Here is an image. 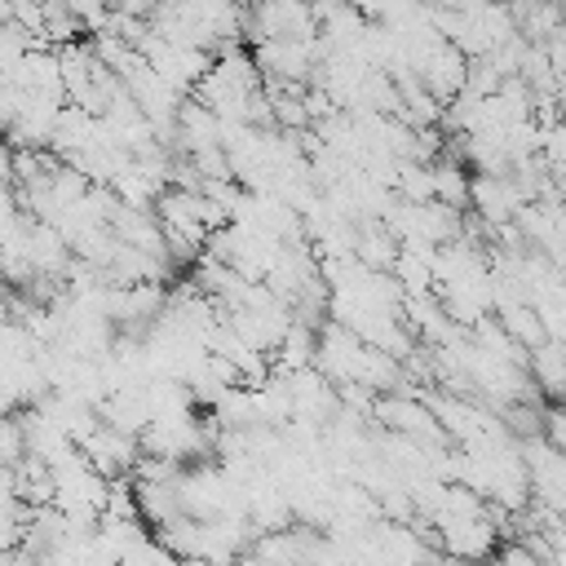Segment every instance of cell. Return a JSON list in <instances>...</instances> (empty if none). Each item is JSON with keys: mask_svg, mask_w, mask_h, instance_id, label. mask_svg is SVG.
Wrapping results in <instances>:
<instances>
[{"mask_svg": "<svg viewBox=\"0 0 566 566\" xmlns=\"http://www.w3.org/2000/svg\"><path fill=\"white\" fill-rule=\"evenodd\" d=\"M27 455V433H22V420L0 411V469H13L18 460Z\"/></svg>", "mask_w": 566, "mask_h": 566, "instance_id": "obj_1", "label": "cell"}]
</instances>
